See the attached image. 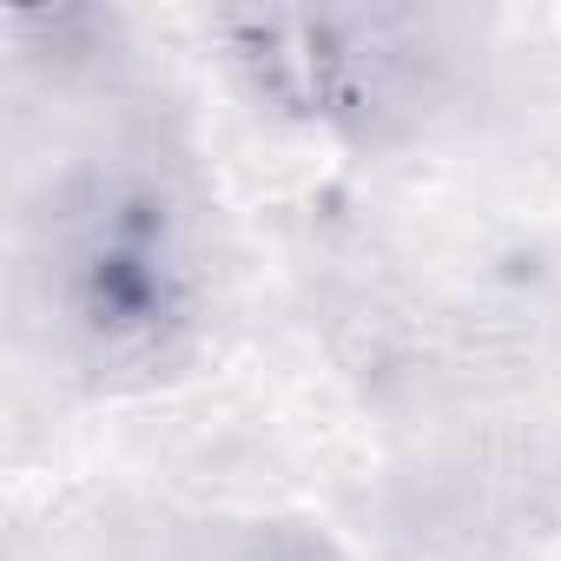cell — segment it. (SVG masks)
Returning <instances> with one entry per match:
<instances>
[{
	"label": "cell",
	"instance_id": "6da1fadb",
	"mask_svg": "<svg viewBox=\"0 0 561 561\" xmlns=\"http://www.w3.org/2000/svg\"><path fill=\"white\" fill-rule=\"evenodd\" d=\"M60 311L113 370H152L179 351L192 331V264L165 192L113 179L67 218Z\"/></svg>",
	"mask_w": 561,
	"mask_h": 561
},
{
	"label": "cell",
	"instance_id": "7a4b0ae2",
	"mask_svg": "<svg viewBox=\"0 0 561 561\" xmlns=\"http://www.w3.org/2000/svg\"><path fill=\"white\" fill-rule=\"evenodd\" d=\"M403 34L410 21L397 14H311V8H264L218 21V41L231 47V67L251 80V93L318 126H351L383 106L410 54Z\"/></svg>",
	"mask_w": 561,
	"mask_h": 561
}]
</instances>
